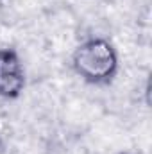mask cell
I'll use <instances>...</instances> for the list:
<instances>
[{"instance_id": "obj_1", "label": "cell", "mask_w": 152, "mask_h": 154, "mask_svg": "<svg viewBox=\"0 0 152 154\" xmlns=\"http://www.w3.org/2000/svg\"><path fill=\"white\" fill-rule=\"evenodd\" d=\"M72 68L90 84H108L118 72V52L109 39L90 38L75 48Z\"/></svg>"}, {"instance_id": "obj_2", "label": "cell", "mask_w": 152, "mask_h": 154, "mask_svg": "<svg viewBox=\"0 0 152 154\" xmlns=\"http://www.w3.org/2000/svg\"><path fill=\"white\" fill-rule=\"evenodd\" d=\"M25 88V70L14 48H0V97L16 99Z\"/></svg>"}, {"instance_id": "obj_3", "label": "cell", "mask_w": 152, "mask_h": 154, "mask_svg": "<svg viewBox=\"0 0 152 154\" xmlns=\"http://www.w3.org/2000/svg\"><path fill=\"white\" fill-rule=\"evenodd\" d=\"M0 152H2V143H0Z\"/></svg>"}, {"instance_id": "obj_4", "label": "cell", "mask_w": 152, "mask_h": 154, "mask_svg": "<svg viewBox=\"0 0 152 154\" xmlns=\"http://www.w3.org/2000/svg\"><path fill=\"white\" fill-rule=\"evenodd\" d=\"M2 2H4V0H0V5H2Z\"/></svg>"}]
</instances>
